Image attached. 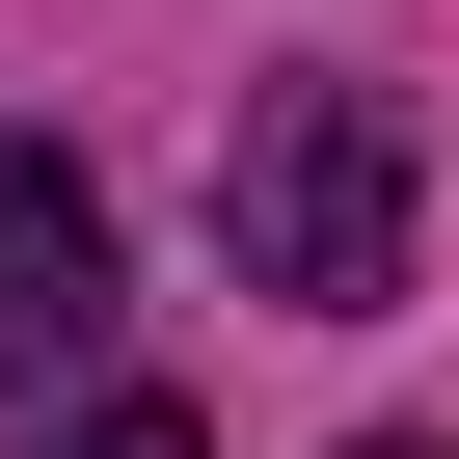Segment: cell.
Masks as SVG:
<instances>
[{
    "mask_svg": "<svg viewBox=\"0 0 459 459\" xmlns=\"http://www.w3.org/2000/svg\"><path fill=\"white\" fill-rule=\"evenodd\" d=\"M216 244H244V298H298V325H378L405 298V108L378 82H271L244 162H216Z\"/></svg>",
    "mask_w": 459,
    "mask_h": 459,
    "instance_id": "cell-1",
    "label": "cell"
},
{
    "mask_svg": "<svg viewBox=\"0 0 459 459\" xmlns=\"http://www.w3.org/2000/svg\"><path fill=\"white\" fill-rule=\"evenodd\" d=\"M108 351V189L82 135H0V378H82Z\"/></svg>",
    "mask_w": 459,
    "mask_h": 459,
    "instance_id": "cell-2",
    "label": "cell"
},
{
    "mask_svg": "<svg viewBox=\"0 0 459 459\" xmlns=\"http://www.w3.org/2000/svg\"><path fill=\"white\" fill-rule=\"evenodd\" d=\"M28 459H216V432H189L162 378H108V405H82V432H28Z\"/></svg>",
    "mask_w": 459,
    "mask_h": 459,
    "instance_id": "cell-3",
    "label": "cell"
},
{
    "mask_svg": "<svg viewBox=\"0 0 459 459\" xmlns=\"http://www.w3.org/2000/svg\"><path fill=\"white\" fill-rule=\"evenodd\" d=\"M378 459H432V432H378Z\"/></svg>",
    "mask_w": 459,
    "mask_h": 459,
    "instance_id": "cell-4",
    "label": "cell"
}]
</instances>
